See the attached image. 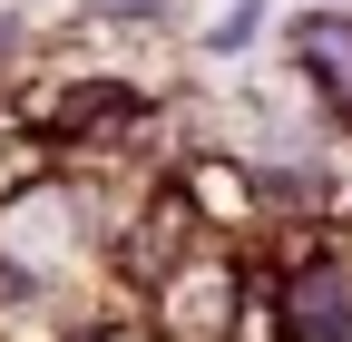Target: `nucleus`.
<instances>
[{
    "mask_svg": "<svg viewBox=\"0 0 352 342\" xmlns=\"http://www.w3.org/2000/svg\"><path fill=\"white\" fill-rule=\"evenodd\" d=\"M274 313H284L294 342H352V284H342L333 264H314V274H294V284L274 293Z\"/></svg>",
    "mask_w": 352,
    "mask_h": 342,
    "instance_id": "1",
    "label": "nucleus"
},
{
    "mask_svg": "<svg viewBox=\"0 0 352 342\" xmlns=\"http://www.w3.org/2000/svg\"><path fill=\"white\" fill-rule=\"evenodd\" d=\"M303 69L352 108V20H303Z\"/></svg>",
    "mask_w": 352,
    "mask_h": 342,
    "instance_id": "2",
    "label": "nucleus"
},
{
    "mask_svg": "<svg viewBox=\"0 0 352 342\" xmlns=\"http://www.w3.org/2000/svg\"><path fill=\"white\" fill-rule=\"evenodd\" d=\"M20 293H30V274H20V264H0V304H20Z\"/></svg>",
    "mask_w": 352,
    "mask_h": 342,
    "instance_id": "3",
    "label": "nucleus"
}]
</instances>
